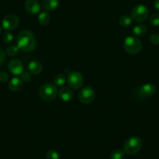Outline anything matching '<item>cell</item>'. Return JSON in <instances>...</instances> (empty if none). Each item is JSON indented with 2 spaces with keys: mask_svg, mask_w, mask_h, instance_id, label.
I'll return each mask as SVG.
<instances>
[{
  "mask_svg": "<svg viewBox=\"0 0 159 159\" xmlns=\"http://www.w3.org/2000/svg\"><path fill=\"white\" fill-rule=\"evenodd\" d=\"M16 45L21 51L30 52L36 47V38L34 34L30 30H24L18 34Z\"/></svg>",
  "mask_w": 159,
  "mask_h": 159,
  "instance_id": "cell-1",
  "label": "cell"
},
{
  "mask_svg": "<svg viewBox=\"0 0 159 159\" xmlns=\"http://www.w3.org/2000/svg\"><path fill=\"white\" fill-rule=\"evenodd\" d=\"M123 47L126 52L132 55H136L142 49V44L140 40L134 36H129L125 39Z\"/></svg>",
  "mask_w": 159,
  "mask_h": 159,
  "instance_id": "cell-2",
  "label": "cell"
},
{
  "mask_svg": "<svg viewBox=\"0 0 159 159\" xmlns=\"http://www.w3.org/2000/svg\"><path fill=\"white\" fill-rule=\"evenodd\" d=\"M143 142L138 137H132L128 139L124 143L123 151L128 154H135L141 149Z\"/></svg>",
  "mask_w": 159,
  "mask_h": 159,
  "instance_id": "cell-3",
  "label": "cell"
},
{
  "mask_svg": "<svg viewBox=\"0 0 159 159\" xmlns=\"http://www.w3.org/2000/svg\"><path fill=\"white\" fill-rule=\"evenodd\" d=\"M57 94L58 91L56 86H55V84H45L40 88V97L46 102L54 100Z\"/></svg>",
  "mask_w": 159,
  "mask_h": 159,
  "instance_id": "cell-4",
  "label": "cell"
},
{
  "mask_svg": "<svg viewBox=\"0 0 159 159\" xmlns=\"http://www.w3.org/2000/svg\"><path fill=\"white\" fill-rule=\"evenodd\" d=\"M149 14V10L148 8L144 5H137L133 9L132 13H131V18L133 20L136 21L137 23L143 22L147 20Z\"/></svg>",
  "mask_w": 159,
  "mask_h": 159,
  "instance_id": "cell-5",
  "label": "cell"
},
{
  "mask_svg": "<svg viewBox=\"0 0 159 159\" xmlns=\"http://www.w3.org/2000/svg\"><path fill=\"white\" fill-rule=\"evenodd\" d=\"M69 86L73 89H79L81 88L84 84V77L81 73L78 72H71L69 73L68 78H67Z\"/></svg>",
  "mask_w": 159,
  "mask_h": 159,
  "instance_id": "cell-6",
  "label": "cell"
},
{
  "mask_svg": "<svg viewBox=\"0 0 159 159\" xmlns=\"http://www.w3.org/2000/svg\"><path fill=\"white\" fill-rule=\"evenodd\" d=\"M94 98H95V92L91 87H84L79 92V100L85 105L91 103Z\"/></svg>",
  "mask_w": 159,
  "mask_h": 159,
  "instance_id": "cell-7",
  "label": "cell"
},
{
  "mask_svg": "<svg viewBox=\"0 0 159 159\" xmlns=\"http://www.w3.org/2000/svg\"><path fill=\"white\" fill-rule=\"evenodd\" d=\"M2 27L5 30L11 31L16 29L19 26L20 20L16 15L9 14L7 15L2 20Z\"/></svg>",
  "mask_w": 159,
  "mask_h": 159,
  "instance_id": "cell-8",
  "label": "cell"
},
{
  "mask_svg": "<svg viewBox=\"0 0 159 159\" xmlns=\"http://www.w3.org/2000/svg\"><path fill=\"white\" fill-rule=\"evenodd\" d=\"M8 69L10 73L15 76H20L24 72V66L20 59H15L9 62Z\"/></svg>",
  "mask_w": 159,
  "mask_h": 159,
  "instance_id": "cell-9",
  "label": "cell"
},
{
  "mask_svg": "<svg viewBox=\"0 0 159 159\" xmlns=\"http://www.w3.org/2000/svg\"><path fill=\"white\" fill-rule=\"evenodd\" d=\"M24 7L27 13L34 15L39 13L42 6L38 0H27L24 4Z\"/></svg>",
  "mask_w": 159,
  "mask_h": 159,
  "instance_id": "cell-10",
  "label": "cell"
},
{
  "mask_svg": "<svg viewBox=\"0 0 159 159\" xmlns=\"http://www.w3.org/2000/svg\"><path fill=\"white\" fill-rule=\"evenodd\" d=\"M156 92V87L151 84H146L139 89V94L140 97L147 98L154 95Z\"/></svg>",
  "mask_w": 159,
  "mask_h": 159,
  "instance_id": "cell-11",
  "label": "cell"
},
{
  "mask_svg": "<svg viewBox=\"0 0 159 159\" xmlns=\"http://www.w3.org/2000/svg\"><path fill=\"white\" fill-rule=\"evenodd\" d=\"M59 96L64 102H70L73 99V93L70 88L67 87H62L59 91Z\"/></svg>",
  "mask_w": 159,
  "mask_h": 159,
  "instance_id": "cell-12",
  "label": "cell"
},
{
  "mask_svg": "<svg viewBox=\"0 0 159 159\" xmlns=\"http://www.w3.org/2000/svg\"><path fill=\"white\" fill-rule=\"evenodd\" d=\"M24 81L20 77H14L9 82V88L12 91H18L22 88Z\"/></svg>",
  "mask_w": 159,
  "mask_h": 159,
  "instance_id": "cell-13",
  "label": "cell"
},
{
  "mask_svg": "<svg viewBox=\"0 0 159 159\" xmlns=\"http://www.w3.org/2000/svg\"><path fill=\"white\" fill-rule=\"evenodd\" d=\"M59 5V0H43L42 7L46 11L52 12L57 9Z\"/></svg>",
  "mask_w": 159,
  "mask_h": 159,
  "instance_id": "cell-14",
  "label": "cell"
},
{
  "mask_svg": "<svg viewBox=\"0 0 159 159\" xmlns=\"http://www.w3.org/2000/svg\"><path fill=\"white\" fill-rule=\"evenodd\" d=\"M43 70L42 63L38 61H32L28 64V70L32 74H39Z\"/></svg>",
  "mask_w": 159,
  "mask_h": 159,
  "instance_id": "cell-15",
  "label": "cell"
},
{
  "mask_svg": "<svg viewBox=\"0 0 159 159\" xmlns=\"http://www.w3.org/2000/svg\"><path fill=\"white\" fill-rule=\"evenodd\" d=\"M147 31H148V28L144 24H137L134 27V30H133L134 34L137 37L144 36L147 34Z\"/></svg>",
  "mask_w": 159,
  "mask_h": 159,
  "instance_id": "cell-16",
  "label": "cell"
},
{
  "mask_svg": "<svg viewBox=\"0 0 159 159\" xmlns=\"http://www.w3.org/2000/svg\"><path fill=\"white\" fill-rule=\"evenodd\" d=\"M51 20V16L48 12H42L38 16V22L41 25H48Z\"/></svg>",
  "mask_w": 159,
  "mask_h": 159,
  "instance_id": "cell-17",
  "label": "cell"
},
{
  "mask_svg": "<svg viewBox=\"0 0 159 159\" xmlns=\"http://www.w3.org/2000/svg\"><path fill=\"white\" fill-rule=\"evenodd\" d=\"M66 82V78L63 74H58L54 78V84L57 87H62Z\"/></svg>",
  "mask_w": 159,
  "mask_h": 159,
  "instance_id": "cell-18",
  "label": "cell"
},
{
  "mask_svg": "<svg viewBox=\"0 0 159 159\" xmlns=\"http://www.w3.org/2000/svg\"><path fill=\"white\" fill-rule=\"evenodd\" d=\"M133 19L131 16H127V15H123L121 17L119 18V24L122 27H128L132 24Z\"/></svg>",
  "mask_w": 159,
  "mask_h": 159,
  "instance_id": "cell-19",
  "label": "cell"
},
{
  "mask_svg": "<svg viewBox=\"0 0 159 159\" xmlns=\"http://www.w3.org/2000/svg\"><path fill=\"white\" fill-rule=\"evenodd\" d=\"M125 156V151L121 149H116L111 153V159H123Z\"/></svg>",
  "mask_w": 159,
  "mask_h": 159,
  "instance_id": "cell-20",
  "label": "cell"
},
{
  "mask_svg": "<svg viewBox=\"0 0 159 159\" xmlns=\"http://www.w3.org/2000/svg\"><path fill=\"white\" fill-rule=\"evenodd\" d=\"M19 48L16 45H11V46H9L7 48V55L10 57H14L19 52Z\"/></svg>",
  "mask_w": 159,
  "mask_h": 159,
  "instance_id": "cell-21",
  "label": "cell"
},
{
  "mask_svg": "<svg viewBox=\"0 0 159 159\" xmlns=\"http://www.w3.org/2000/svg\"><path fill=\"white\" fill-rule=\"evenodd\" d=\"M150 24L152 26L157 27L159 26V13H154L150 17Z\"/></svg>",
  "mask_w": 159,
  "mask_h": 159,
  "instance_id": "cell-22",
  "label": "cell"
},
{
  "mask_svg": "<svg viewBox=\"0 0 159 159\" xmlns=\"http://www.w3.org/2000/svg\"><path fill=\"white\" fill-rule=\"evenodd\" d=\"M13 35L10 32H6L5 34H3L2 35V41H3L5 43H10L13 41Z\"/></svg>",
  "mask_w": 159,
  "mask_h": 159,
  "instance_id": "cell-23",
  "label": "cell"
},
{
  "mask_svg": "<svg viewBox=\"0 0 159 159\" xmlns=\"http://www.w3.org/2000/svg\"><path fill=\"white\" fill-rule=\"evenodd\" d=\"M46 157L47 159H59V155L57 151H54V150H51V151L47 153Z\"/></svg>",
  "mask_w": 159,
  "mask_h": 159,
  "instance_id": "cell-24",
  "label": "cell"
},
{
  "mask_svg": "<svg viewBox=\"0 0 159 159\" xmlns=\"http://www.w3.org/2000/svg\"><path fill=\"white\" fill-rule=\"evenodd\" d=\"M20 78L24 82H28L31 80V76L28 72H23L22 74L20 75Z\"/></svg>",
  "mask_w": 159,
  "mask_h": 159,
  "instance_id": "cell-25",
  "label": "cell"
},
{
  "mask_svg": "<svg viewBox=\"0 0 159 159\" xmlns=\"http://www.w3.org/2000/svg\"><path fill=\"white\" fill-rule=\"evenodd\" d=\"M150 42L154 45H159V34H152L150 36Z\"/></svg>",
  "mask_w": 159,
  "mask_h": 159,
  "instance_id": "cell-26",
  "label": "cell"
},
{
  "mask_svg": "<svg viewBox=\"0 0 159 159\" xmlns=\"http://www.w3.org/2000/svg\"><path fill=\"white\" fill-rule=\"evenodd\" d=\"M9 80L8 73L6 72H0V82H7Z\"/></svg>",
  "mask_w": 159,
  "mask_h": 159,
  "instance_id": "cell-27",
  "label": "cell"
},
{
  "mask_svg": "<svg viewBox=\"0 0 159 159\" xmlns=\"http://www.w3.org/2000/svg\"><path fill=\"white\" fill-rule=\"evenodd\" d=\"M6 58H7V56H6L5 52L2 48H0V66H2L5 62Z\"/></svg>",
  "mask_w": 159,
  "mask_h": 159,
  "instance_id": "cell-28",
  "label": "cell"
},
{
  "mask_svg": "<svg viewBox=\"0 0 159 159\" xmlns=\"http://www.w3.org/2000/svg\"><path fill=\"white\" fill-rule=\"evenodd\" d=\"M154 7L157 10H159V0H155V1H154Z\"/></svg>",
  "mask_w": 159,
  "mask_h": 159,
  "instance_id": "cell-29",
  "label": "cell"
},
{
  "mask_svg": "<svg viewBox=\"0 0 159 159\" xmlns=\"http://www.w3.org/2000/svg\"><path fill=\"white\" fill-rule=\"evenodd\" d=\"M0 32H1V27H0Z\"/></svg>",
  "mask_w": 159,
  "mask_h": 159,
  "instance_id": "cell-30",
  "label": "cell"
}]
</instances>
